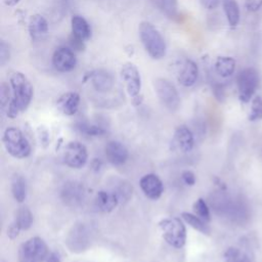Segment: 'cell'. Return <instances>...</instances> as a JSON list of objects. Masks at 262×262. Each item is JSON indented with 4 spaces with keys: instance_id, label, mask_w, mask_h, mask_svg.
<instances>
[{
    "instance_id": "1",
    "label": "cell",
    "mask_w": 262,
    "mask_h": 262,
    "mask_svg": "<svg viewBox=\"0 0 262 262\" xmlns=\"http://www.w3.org/2000/svg\"><path fill=\"white\" fill-rule=\"evenodd\" d=\"M11 99L8 103L6 115L10 119L16 118L27 111L33 98V86L29 79L20 72H13L9 77Z\"/></svg>"
},
{
    "instance_id": "8",
    "label": "cell",
    "mask_w": 262,
    "mask_h": 262,
    "mask_svg": "<svg viewBox=\"0 0 262 262\" xmlns=\"http://www.w3.org/2000/svg\"><path fill=\"white\" fill-rule=\"evenodd\" d=\"M48 254V247L44 239L33 236L20 246L19 262H43Z\"/></svg>"
},
{
    "instance_id": "35",
    "label": "cell",
    "mask_w": 262,
    "mask_h": 262,
    "mask_svg": "<svg viewBox=\"0 0 262 262\" xmlns=\"http://www.w3.org/2000/svg\"><path fill=\"white\" fill-rule=\"evenodd\" d=\"M181 179H182V181H183L186 185H188V186L194 185L195 180H196L194 173L191 172V171H189V170H186V171H183V172H182V174H181Z\"/></svg>"
},
{
    "instance_id": "30",
    "label": "cell",
    "mask_w": 262,
    "mask_h": 262,
    "mask_svg": "<svg viewBox=\"0 0 262 262\" xmlns=\"http://www.w3.org/2000/svg\"><path fill=\"white\" fill-rule=\"evenodd\" d=\"M193 211H194L195 215H198L199 217H201L205 221L209 222L211 220L210 209H209V206L207 205V203L205 202L204 199L200 198V199H198L194 202V204H193Z\"/></svg>"
},
{
    "instance_id": "6",
    "label": "cell",
    "mask_w": 262,
    "mask_h": 262,
    "mask_svg": "<svg viewBox=\"0 0 262 262\" xmlns=\"http://www.w3.org/2000/svg\"><path fill=\"white\" fill-rule=\"evenodd\" d=\"M154 88L162 104L170 112H176L180 107L181 99L172 82L166 78H157L154 81Z\"/></svg>"
},
{
    "instance_id": "15",
    "label": "cell",
    "mask_w": 262,
    "mask_h": 262,
    "mask_svg": "<svg viewBox=\"0 0 262 262\" xmlns=\"http://www.w3.org/2000/svg\"><path fill=\"white\" fill-rule=\"evenodd\" d=\"M92 87L99 93L110 92L115 85L114 76L105 70H95L88 75Z\"/></svg>"
},
{
    "instance_id": "12",
    "label": "cell",
    "mask_w": 262,
    "mask_h": 262,
    "mask_svg": "<svg viewBox=\"0 0 262 262\" xmlns=\"http://www.w3.org/2000/svg\"><path fill=\"white\" fill-rule=\"evenodd\" d=\"M52 64L60 73H68L75 69L77 57L74 51L69 47H58L52 55Z\"/></svg>"
},
{
    "instance_id": "34",
    "label": "cell",
    "mask_w": 262,
    "mask_h": 262,
    "mask_svg": "<svg viewBox=\"0 0 262 262\" xmlns=\"http://www.w3.org/2000/svg\"><path fill=\"white\" fill-rule=\"evenodd\" d=\"M0 99H1V106H2V108H4L5 106H8V103H9V101L11 99V96H10L9 87L5 83H2V85H1Z\"/></svg>"
},
{
    "instance_id": "20",
    "label": "cell",
    "mask_w": 262,
    "mask_h": 262,
    "mask_svg": "<svg viewBox=\"0 0 262 262\" xmlns=\"http://www.w3.org/2000/svg\"><path fill=\"white\" fill-rule=\"evenodd\" d=\"M49 25L47 19L41 14H33L29 19V34L32 40L37 41L47 35Z\"/></svg>"
},
{
    "instance_id": "21",
    "label": "cell",
    "mask_w": 262,
    "mask_h": 262,
    "mask_svg": "<svg viewBox=\"0 0 262 262\" xmlns=\"http://www.w3.org/2000/svg\"><path fill=\"white\" fill-rule=\"evenodd\" d=\"M72 34L80 42H86L91 38V28L88 21L81 15H74L71 18Z\"/></svg>"
},
{
    "instance_id": "24",
    "label": "cell",
    "mask_w": 262,
    "mask_h": 262,
    "mask_svg": "<svg viewBox=\"0 0 262 262\" xmlns=\"http://www.w3.org/2000/svg\"><path fill=\"white\" fill-rule=\"evenodd\" d=\"M11 193L17 203H23L28 194V186L26 179L19 175H13L11 179Z\"/></svg>"
},
{
    "instance_id": "25",
    "label": "cell",
    "mask_w": 262,
    "mask_h": 262,
    "mask_svg": "<svg viewBox=\"0 0 262 262\" xmlns=\"http://www.w3.org/2000/svg\"><path fill=\"white\" fill-rule=\"evenodd\" d=\"M181 218L188 224L190 225L193 229L204 233V234H210L211 229L209 227V225L207 224V221H205L204 219H202L201 217H199L195 214H191V213H187V212H183L181 214Z\"/></svg>"
},
{
    "instance_id": "33",
    "label": "cell",
    "mask_w": 262,
    "mask_h": 262,
    "mask_svg": "<svg viewBox=\"0 0 262 262\" xmlns=\"http://www.w3.org/2000/svg\"><path fill=\"white\" fill-rule=\"evenodd\" d=\"M10 58V49H9V45L2 40L0 42V64L1 67H4L8 60Z\"/></svg>"
},
{
    "instance_id": "37",
    "label": "cell",
    "mask_w": 262,
    "mask_h": 262,
    "mask_svg": "<svg viewBox=\"0 0 262 262\" xmlns=\"http://www.w3.org/2000/svg\"><path fill=\"white\" fill-rule=\"evenodd\" d=\"M200 1H201L202 5L209 10L217 8L220 4V0H200Z\"/></svg>"
},
{
    "instance_id": "26",
    "label": "cell",
    "mask_w": 262,
    "mask_h": 262,
    "mask_svg": "<svg viewBox=\"0 0 262 262\" xmlns=\"http://www.w3.org/2000/svg\"><path fill=\"white\" fill-rule=\"evenodd\" d=\"M13 223L20 230H28L33 224V214L28 207H20L15 213V218Z\"/></svg>"
},
{
    "instance_id": "4",
    "label": "cell",
    "mask_w": 262,
    "mask_h": 262,
    "mask_svg": "<svg viewBox=\"0 0 262 262\" xmlns=\"http://www.w3.org/2000/svg\"><path fill=\"white\" fill-rule=\"evenodd\" d=\"M163 238L172 247L181 249L186 242V228L183 221L177 217L165 218L159 222Z\"/></svg>"
},
{
    "instance_id": "11",
    "label": "cell",
    "mask_w": 262,
    "mask_h": 262,
    "mask_svg": "<svg viewBox=\"0 0 262 262\" xmlns=\"http://www.w3.org/2000/svg\"><path fill=\"white\" fill-rule=\"evenodd\" d=\"M60 198L67 206L72 208L79 207L85 199V188L78 181H68L61 188Z\"/></svg>"
},
{
    "instance_id": "39",
    "label": "cell",
    "mask_w": 262,
    "mask_h": 262,
    "mask_svg": "<svg viewBox=\"0 0 262 262\" xmlns=\"http://www.w3.org/2000/svg\"><path fill=\"white\" fill-rule=\"evenodd\" d=\"M45 262H61V258L59 253L57 252H51L48 254V256L45 259Z\"/></svg>"
},
{
    "instance_id": "36",
    "label": "cell",
    "mask_w": 262,
    "mask_h": 262,
    "mask_svg": "<svg viewBox=\"0 0 262 262\" xmlns=\"http://www.w3.org/2000/svg\"><path fill=\"white\" fill-rule=\"evenodd\" d=\"M19 231H20V229L16 226V224H14V223L12 222V223L8 226V228H7V235H8L9 238L14 239V238L17 237Z\"/></svg>"
},
{
    "instance_id": "38",
    "label": "cell",
    "mask_w": 262,
    "mask_h": 262,
    "mask_svg": "<svg viewBox=\"0 0 262 262\" xmlns=\"http://www.w3.org/2000/svg\"><path fill=\"white\" fill-rule=\"evenodd\" d=\"M262 6V0H248L247 8L251 11H256Z\"/></svg>"
},
{
    "instance_id": "40",
    "label": "cell",
    "mask_w": 262,
    "mask_h": 262,
    "mask_svg": "<svg viewBox=\"0 0 262 262\" xmlns=\"http://www.w3.org/2000/svg\"><path fill=\"white\" fill-rule=\"evenodd\" d=\"M19 2V0H4L5 5L7 6H14Z\"/></svg>"
},
{
    "instance_id": "14",
    "label": "cell",
    "mask_w": 262,
    "mask_h": 262,
    "mask_svg": "<svg viewBox=\"0 0 262 262\" xmlns=\"http://www.w3.org/2000/svg\"><path fill=\"white\" fill-rule=\"evenodd\" d=\"M104 154L106 160L115 166L125 164L129 157L127 147L122 142L117 140H111L106 143L104 146Z\"/></svg>"
},
{
    "instance_id": "32",
    "label": "cell",
    "mask_w": 262,
    "mask_h": 262,
    "mask_svg": "<svg viewBox=\"0 0 262 262\" xmlns=\"http://www.w3.org/2000/svg\"><path fill=\"white\" fill-rule=\"evenodd\" d=\"M161 10L169 17L177 15V0H157Z\"/></svg>"
},
{
    "instance_id": "23",
    "label": "cell",
    "mask_w": 262,
    "mask_h": 262,
    "mask_svg": "<svg viewBox=\"0 0 262 262\" xmlns=\"http://www.w3.org/2000/svg\"><path fill=\"white\" fill-rule=\"evenodd\" d=\"M222 8L230 27H235L241 20V10L236 0H221Z\"/></svg>"
},
{
    "instance_id": "9",
    "label": "cell",
    "mask_w": 262,
    "mask_h": 262,
    "mask_svg": "<svg viewBox=\"0 0 262 262\" xmlns=\"http://www.w3.org/2000/svg\"><path fill=\"white\" fill-rule=\"evenodd\" d=\"M91 243V232L84 223L75 224L68 233L66 244L73 253L86 251Z\"/></svg>"
},
{
    "instance_id": "2",
    "label": "cell",
    "mask_w": 262,
    "mask_h": 262,
    "mask_svg": "<svg viewBox=\"0 0 262 262\" xmlns=\"http://www.w3.org/2000/svg\"><path fill=\"white\" fill-rule=\"evenodd\" d=\"M138 34L145 51L151 58L162 59L166 55V42L150 23L141 21L138 27Z\"/></svg>"
},
{
    "instance_id": "18",
    "label": "cell",
    "mask_w": 262,
    "mask_h": 262,
    "mask_svg": "<svg viewBox=\"0 0 262 262\" xmlns=\"http://www.w3.org/2000/svg\"><path fill=\"white\" fill-rule=\"evenodd\" d=\"M199 77V67L191 59H185L178 72L177 80L184 87H191Z\"/></svg>"
},
{
    "instance_id": "27",
    "label": "cell",
    "mask_w": 262,
    "mask_h": 262,
    "mask_svg": "<svg viewBox=\"0 0 262 262\" xmlns=\"http://www.w3.org/2000/svg\"><path fill=\"white\" fill-rule=\"evenodd\" d=\"M112 190L115 191L116 194L119 196L120 202L129 200L132 194V186L130 185V183L121 179H115V185Z\"/></svg>"
},
{
    "instance_id": "16",
    "label": "cell",
    "mask_w": 262,
    "mask_h": 262,
    "mask_svg": "<svg viewBox=\"0 0 262 262\" xmlns=\"http://www.w3.org/2000/svg\"><path fill=\"white\" fill-rule=\"evenodd\" d=\"M119 203H120L119 196L112 189L97 191L94 199L95 208L102 213H110L114 211L119 205Z\"/></svg>"
},
{
    "instance_id": "5",
    "label": "cell",
    "mask_w": 262,
    "mask_h": 262,
    "mask_svg": "<svg viewBox=\"0 0 262 262\" xmlns=\"http://www.w3.org/2000/svg\"><path fill=\"white\" fill-rule=\"evenodd\" d=\"M260 75L254 68L243 69L236 77V86L238 99L243 103H248L256 95V91L259 87Z\"/></svg>"
},
{
    "instance_id": "10",
    "label": "cell",
    "mask_w": 262,
    "mask_h": 262,
    "mask_svg": "<svg viewBox=\"0 0 262 262\" xmlns=\"http://www.w3.org/2000/svg\"><path fill=\"white\" fill-rule=\"evenodd\" d=\"M88 160L86 146L79 141H70L63 150V162L67 166L80 169L85 166Z\"/></svg>"
},
{
    "instance_id": "7",
    "label": "cell",
    "mask_w": 262,
    "mask_h": 262,
    "mask_svg": "<svg viewBox=\"0 0 262 262\" xmlns=\"http://www.w3.org/2000/svg\"><path fill=\"white\" fill-rule=\"evenodd\" d=\"M121 78L125 83L127 93L134 104L141 102V77L137 67L132 62H125L121 68Z\"/></svg>"
},
{
    "instance_id": "17",
    "label": "cell",
    "mask_w": 262,
    "mask_h": 262,
    "mask_svg": "<svg viewBox=\"0 0 262 262\" xmlns=\"http://www.w3.org/2000/svg\"><path fill=\"white\" fill-rule=\"evenodd\" d=\"M56 106L64 116H74L80 106V95L74 91L66 92L56 100Z\"/></svg>"
},
{
    "instance_id": "19",
    "label": "cell",
    "mask_w": 262,
    "mask_h": 262,
    "mask_svg": "<svg viewBox=\"0 0 262 262\" xmlns=\"http://www.w3.org/2000/svg\"><path fill=\"white\" fill-rule=\"evenodd\" d=\"M174 142L181 152H189L194 145V138L191 130L185 125L178 126L174 132Z\"/></svg>"
},
{
    "instance_id": "22",
    "label": "cell",
    "mask_w": 262,
    "mask_h": 262,
    "mask_svg": "<svg viewBox=\"0 0 262 262\" xmlns=\"http://www.w3.org/2000/svg\"><path fill=\"white\" fill-rule=\"evenodd\" d=\"M215 72L222 78H229L231 77L236 68V61L232 56L222 55L218 56L214 63Z\"/></svg>"
},
{
    "instance_id": "3",
    "label": "cell",
    "mask_w": 262,
    "mask_h": 262,
    "mask_svg": "<svg viewBox=\"0 0 262 262\" xmlns=\"http://www.w3.org/2000/svg\"><path fill=\"white\" fill-rule=\"evenodd\" d=\"M2 142L6 151L15 159H25L31 155V144L23 131L16 127L5 129Z\"/></svg>"
},
{
    "instance_id": "31",
    "label": "cell",
    "mask_w": 262,
    "mask_h": 262,
    "mask_svg": "<svg viewBox=\"0 0 262 262\" xmlns=\"http://www.w3.org/2000/svg\"><path fill=\"white\" fill-rule=\"evenodd\" d=\"M78 129L80 130V132L86 134L87 136H101L105 133V130L98 126V125H94V124H88V123H81L78 125Z\"/></svg>"
},
{
    "instance_id": "29",
    "label": "cell",
    "mask_w": 262,
    "mask_h": 262,
    "mask_svg": "<svg viewBox=\"0 0 262 262\" xmlns=\"http://www.w3.org/2000/svg\"><path fill=\"white\" fill-rule=\"evenodd\" d=\"M251 122H258L262 120V96L255 95L251 102V112L249 114Z\"/></svg>"
},
{
    "instance_id": "13",
    "label": "cell",
    "mask_w": 262,
    "mask_h": 262,
    "mask_svg": "<svg viewBox=\"0 0 262 262\" xmlns=\"http://www.w3.org/2000/svg\"><path fill=\"white\" fill-rule=\"evenodd\" d=\"M139 185L143 193L150 200H158L164 191L162 180L159 178V176L152 173L142 176L139 181Z\"/></svg>"
},
{
    "instance_id": "28",
    "label": "cell",
    "mask_w": 262,
    "mask_h": 262,
    "mask_svg": "<svg viewBox=\"0 0 262 262\" xmlns=\"http://www.w3.org/2000/svg\"><path fill=\"white\" fill-rule=\"evenodd\" d=\"M224 258L225 262H252L246 253L235 247L228 248L224 253Z\"/></svg>"
}]
</instances>
